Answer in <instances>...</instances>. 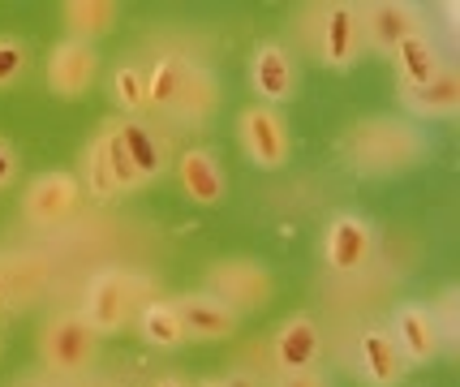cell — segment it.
Returning a JSON list of instances; mask_svg holds the SVG:
<instances>
[{
  "label": "cell",
  "instance_id": "cell-11",
  "mask_svg": "<svg viewBox=\"0 0 460 387\" xmlns=\"http://www.w3.org/2000/svg\"><path fill=\"white\" fill-rule=\"evenodd\" d=\"M245 74H250V91H254L267 108L288 103L297 95V57H293L284 43H259Z\"/></svg>",
  "mask_w": 460,
  "mask_h": 387
},
{
  "label": "cell",
  "instance_id": "cell-17",
  "mask_svg": "<svg viewBox=\"0 0 460 387\" xmlns=\"http://www.w3.org/2000/svg\"><path fill=\"white\" fill-rule=\"evenodd\" d=\"M358 370L366 387H396L404 379V357L401 348L392 345V336H387V327L379 323H366L358 331Z\"/></svg>",
  "mask_w": 460,
  "mask_h": 387
},
{
  "label": "cell",
  "instance_id": "cell-7",
  "mask_svg": "<svg viewBox=\"0 0 460 387\" xmlns=\"http://www.w3.org/2000/svg\"><path fill=\"white\" fill-rule=\"evenodd\" d=\"M237 138H241V151L250 155V163H259V168H284L288 155H293V134H288L280 112L267 108V103H250L241 112Z\"/></svg>",
  "mask_w": 460,
  "mask_h": 387
},
{
  "label": "cell",
  "instance_id": "cell-14",
  "mask_svg": "<svg viewBox=\"0 0 460 387\" xmlns=\"http://www.w3.org/2000/svg\"><path fill=\"white\" fill-rule=\"evenodd\" d=\"M323 357V331L310 314H297L280 323V331L271 336V362L280 374H297V370H314Z\"/></svg>",
  "mask_w": 460,
  "mask_h": 387
},
{
  "label": "cell",
  "instance_id": "cell-29",
  "mask_svg": "<svg viewBox=\"0 0 460 387\" xmlns=\"http://www.w3.org/2000/svg\"><path fill=\"white\" fill-rule=\"evenodd\" d=\"M276 387H332V383L323 379L319 370H297V374H280Z\"/></svg>",
  "mask_w": 460,
  "mask_h": 387
},
{
  "label": "cell",
  "instance_id": "cell-20",
  "mask_svg": "<svg viewBox=\"0 0 460 387\" xmlns=\"http://www.w3.org/2000/svg\"><path fill=\"white\" fill-rule=\"evenodd\" d=\"M392 61H396V69H401V86H426V82L447 65L439 57V43L430 40V31H426V26L413 31V35L392 52Z\"/></svg>",
  "mask_w": 460,
  "mask_h": 387
},
{
  "label": "cell",
  "instance_id": "cell-3",
  "mask_svg": "<svg viewBox=\"0 0 460 387\" xmlns=\"http://www.w3.org/2000/svg\"><path fill=\"white\" fill-rule=\"evenodd\" d=\"M100 362V331L78 310L52 314L40 327V366L57 379H82Z\"/></svg>",
  "mask_w": 460,
  "mask_h": 387
},
{
  "label": "cell",
  "instance_id": "cell-23",
  "mask_svg": "<svg viewBox=\"0 0 460 387\" xmlns=\"http://www.w3.org/2000/svg\"><path fill=\"white\" fill-rule=\"evenodd\" d=\"M108 91H112V103H117L120 112H129V117H138L142 108H146V69L142 65H120L112 82H108Z\"/></svg>",
  "mask_w": 460,
  "mask_h": 387
},
{
  "label": "cell",
  "instance_id": "cell-19",
  "mask_svg": "<svg viewBox=\"0 0 460 387\" xmlns=\"http://www.w3.org/2000/svg\"><path fill=\"white\" fill-rule=\"evenodd\" d=\"M60 18H65V31L69 40H103L112 35V26L120 22V4L117 0H65L60 4Z\"/></svg>",
  "mask_w": 460,
  "mask_h": 387
},
{
  "label": "cell",
  "instance_id": "cell-12",
  "mask_svg": "<svg viewBox=\"0 0 460 387\" xmlns=\"http://www.w3.org/2000/svg\"><path fill=\"white\" fill-rule=\"evenodd\" d=\"M361 43H370L379 57H392L413 31H421V18L413 4L404 0H375V4H361Z\"/></svg>",
  "mask_w": 460,
  "mask_h": 387
},
{
  "label": "cell",
  "instance_id": "cell-34",
  "mask_svg": "<svg viewBox=\"0 0 460 387\" xmlns=\"http://www.w3.org/2000/svg\"><path fill=\"white\" fill-rule=\"evenodd\" d=\"M199 387H220V379H207V383H199Z\"/></svg>",
  "mask_w": 460,
  "mask_h": 387
},
{
  "label": "cell",
  "instance_id": "cell-21",
  "mask_svg": "<svg viewBox=\"0 0 460 387\" xmlns=\"http://www.w3.org/2000/svg\"><path fill=\"white\" fill-rule=\"evenodd\" d=\"M112 129H117L120 146H125V155L134 160L142 181H155L164 172V146H160V138L151 134V125H142L138 117H125V121H117Z\"/></svg>",
  "mask_w": 460,
  "mask_h": 387
},
{
  "label": "cell",
  "instance_id": "cell-16",
  "mask_svg": "<svg viewBox=\"0 0 460 387\" xmlns=\"http://www.w3.org/2000/svg\"><path fill=\"white\" fill-rule=\"evenodd\" d=\"M172 306H177L185 336H194V340H228L241 327L237 310H228L211 293H185V297H172Z\"/></svg>",
  "mask_w": 460,
  "mask_h": 387
},
{
  "label": "cell",
  "instance_id": "cell-26",
  "mask_svg": "<svg viewBox=\"0 0 460 387\" xmlns=\"http://www.w3.org/2000/svg\"><path fill=\"white\" fill-rule=\"evenodd\" d=\"M86 189H91V198H100V203H108V198H117V185H112V172H108V163H103V146L100 138L86 146Z\"/></svg>",
  "mask_w": 460,
  "mask_h": 387
},
{
  "label": "cell",
  "instance_id": "cell-8",
  "mask_svg": "<svg viewBox=\"0 0 460 387\" xmlns=\"http://www.w3.org/2000/svg\"><path fill=\"white\" fill-rule=\"evenodd\" d=\"M375 259V233L358 211H336L323 228V263L336 276H358Z\"/></svg>",
  "mask_w": 460,
  "mask_h": 387
},
{
  "label": "cell",
  "instance_id": "cell-25",
  "mask_svg": "<svg viewBox=\"0 0 460 387\" xmlns=\"http://www.w3.org/2000/svg\"><path fill=\"white\" fill-rule=\"evenodd\" d=\"M430 306V319L439 327V340H443V353L447 348H456L460 340V288H443L435 302H426Z\"/></svg>",
  "mask_w": 460,
  "mask_h": 387
},
{
  "label": "cell",
  "instance_id": "cell-22",
  "mask_svg": "<svg viewBox=\"0 0 460 387\" xmlns=\"http://www.w3.org/2000/svg\"><path fill=\"white\" fill-rule=\"evenodd\" d=\"M134 323H138V336L151 348H177L185 340V327L177 319V306L168 297H155V302H138L134 310Z\"/></svg>",
  "mask_w": 460,
  "mask_h": 387
},
{
  "label": "cell",
  "instance_id": "cell-4",
  "mask_svg": "<svg viewBox=\"0 0 460 387\" xmlns=\"http://www.w3.org/2000/svg\"><path fill=\"white\" fill-rule=\"evenodd\" d=\"M138 310V276L120 271V267H103L86 280V293H82V319L95 327L100 336L108 331H120V327L134 319Z\"/></svg>",
  "mask_w": 460,
  "mask_h": 387
},
{
  "label": "cell",
  "instance_id": "cell-27",
  "mask_svg": "<svg viewBox=\"0 0 460 387\" xmlns=\"http://www.w3.org/2000/svg\"><path fill=\"white\" fill-rule=\"evenodd\" d=\"M26 65H31L26 43H22L18 35H0V91H9V86L26 74Z\"/></svg>",
  "mask_w": 460,
  "mask_h": 387
},
{
  "label": "cell",
  "instance_id": "cell-6",
  "mask_svg": "<svg viewBox=\"0 0 460 387\" xmlns=\"http://www.w3.org/2000/svg\"><path fill=\"white\" fill-rule=\"evenodd\" d=\"M207 293L220 297L228 310H262L271 302V271L250 259H224V263L207 267Z\"/></svg>",
  "mask_w": 460,
  "mask_h": 387
},
{
  "label": "cell",
  "instance_id": "cell-30",
  "mask_svg": "<svg viewBox=\"0 0 460 387\" xmlns=\"http://www.w3.org/2000/svg\"><path fill=\"white\" fill-rule=\"evenodd\" d=\"M220 387H259V379H254L250 370H228L220 379Z\"/></svg>",
  "mask_w": 460,
  "mask_h": 387
},
{
  "label": "cell",
  "instance_id": "cell-33",
  "mask_svg": "<svg viewBox=\"0 0 460 387\" xmlns=\"http://www.w3.org/2000/svg\"><path fill=\"white\" fill-rule=\"evenodd\" d=\"M151 387H190L185 379H177V374H164V379H155Z\"/></svg>",
  "mask_w": 460,
  "mask_h": 387
},
{
  "label": "cell",
  "instance_id": "cell-24",
  "mask_svg": "<svg viewBox=\"0 0 460 387\" xmlns=\"http://www.w3.org/2000/svg\"><path fill=\"white\" fill-rule=\"evenodd\" d=\"M100 146H103V163H108V172H112V185H117V194H129V189H142V177H138V168H134V160L125 155V146H120L117 138V129L108 125L100 134Z\"/></svg>",
  "mask_w": 460,
  "mask_h": 387
},
{
  "label": "cell",
  "instance_id": "cell-10",
  "mask_svg": "<svg viewBox=\"0 0 460 387\" xmlns=\"http://www.w3.org/2000/svg\"><path fill=\"white\" fill-rule=\"evenodd\" d=\"M387 336H392V345L401 348L404 366H430L443 353L439 327L430 319V306H426V302H404V306H396Z\"/></svg>",
  "mask_w": 460,
  "mask_h": 387
},
{
  "label": "cell",
  "instance_id": "cell-5",
  "mask_svg": "<svg viewBox=\"0 0 460 387\" xmlns=\"http://www.w3.org/2000/svg\"><path fill=\"white\" fill-rule=\"evenodd\" d=\"M82 203V185L74 172H65V168H52V172H40L35 181L26 185V194H22V215H26V224L40 228V233H57L74 220V211Z\"/></svg>",
  "mask_w": 460,
  "mask_h": 387
},
{
  "label": "cell",
  "instance_id": "cell-15",
  "mask_svg": "<svg viewBox=\"0 0 460 387\" xmlns=\"http://www.w3.org/2000/svg\"><path fill=\"white\" fill-rule=\"evenodd\" d=\"M401 103L418 121H452L460 112V69L443 65L426 86H401Z\"/></svg>",
  "mask_w": 460,
  "mask_h": 387
},
{
  "label": "cell",
  "instance_id": "cell-13",
  "mask_svg": "<svg viewBox=\"0 0 460 387\" xmlns=\"http://www.w3.org/2000/svg\"><path fill=\"white\" fill-rule=\"evenodd\" d=\"M95 74H100V57H95L91 43L65 35V40L48 52V86H52V95H60V100L86 95V91L95 86Z\"/></svg>",
  "mask_w": 460,
  "mask_h": 387
},
{
  "label": "cell",
  "instance_id": "cell-31",
  "mask_svg": "<svg viewBox=\"0 0 460 387\" xmlns=\"http://www.w3.org/2000/svg\"><path fill=\"white\" fill-rule=\"evenodd\" d=\"M52 387H108V383H100V379H86V374H82V379H57Z\"/></svg>",
  "mask_w": 460,
  "mask_h": 387
},
{
  "label": "cell",
  "instance_id": "cell-18",
  "mask_svg": "<svg viewBox=\"0 0 460 387\" xmlns=\"http://www.w3.org/2000/svg\"><path fill=\"white\" fill-rule=\"evenodd\" d=\"M177 181H181V194L185 198H194L199 207H216L224 203V194H228V177H224V163L211 155V151H185L177 160Z\"/></svg>",
  "mask_w": 460,
  "mask_h": 387
},
{
  "label": "cell",
  "instance_id": "cell-9",
  "mask_svg": "<svg viewBox=\"0 0 460 387\" xmlns=\"http://www.w3.org/2000/svg\"><path fill=\"white\" fill-rule=\"evenodd\" d=\"M314 52L332 69H349L361 57V18L358 4H314Z\"/></svg>",
  "mask_w": 460,
  "mask_h": 387
},
{
  "label": "cell",
  "instance_id": "cell-28",
  "mask_svg": "<svg viewBox=\"0 0 460 387\" xmlns=\"http://www.w3.org/2000/svg\"><path fill=\"white\" fill-rule=\"evenodd\" d=\"M18 168H22V163H18V151H13V146L0 138V189L18 181Z\"/></svg>",
  "mask_w": 460,
  "mask_h": 387
},
{
  "label": "cell",
  "instance_id": "cell-1",
  "mask_svg": "<svg viewBox=\"0 0 460 387\" xmlns=\"http://www.w3.org/2000/svg\"><path fill=\"white\" fill-rule=\"evenodd\" d=\"M341 151L349 168H358L366 177H392V172H404L426 155V138L409 121H396V117H370V121H358L344 129Z\"/></svg>",
  "mask_w": 460,
  "mask_h": 387
},
{
  "label": "cell",
  "instance_id": "cell-32",
  "mask_svg": "<svg viewBox=\"0 0 460 387\" xmlns=\"http://www.w3.org/2000/svg\"><path fill=\"white\" fill-rule=\"evenodd\" d=\"M9 302V267L0 263V306Z\"/></svg>",
  "mask_w": 460,
  "mask_h": 387
},
{
  "label": "cell",
  "instance_id": "cell-2",
  "mask_svg": "<svg viewBox=\"0 0 460 387\" xmlns=\"http://www.w3.org/2000/svg\"><path fill=\"white\" fill-rule=\"evenodd\" d=\"M220 100L216 82L202 74L199 65H190L185 57H160V61L146 69V108H160V112H177V117H194L202 121Z\"/></svg>",
  "mask_w": 460,
  "mask_h": 387
}]
</instances>
